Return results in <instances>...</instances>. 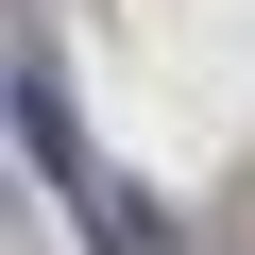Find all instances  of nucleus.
Listing matches in <instances>:
<instances>
[{
    "instance_id": "f257e3e1",
    "label": "nucleus",
    "mask_w": 255,
    "mask_h": 255,
    "mask_svg": "<svg viewBox=\"0 0 255 255\" xmlns=\"http://www.w3.org/2000/svg\"><path fill=\"white\" fill-rule=\"evenodd\" d=\"M17 153H34V170H51V204H68V221H85V255H187V238H170V221H153V204H136V187H119V170H102V153H85V136H68V85H51V51H34V68H17Z\"/></svg>"
}]
</instances>
